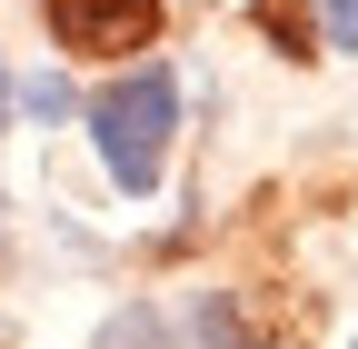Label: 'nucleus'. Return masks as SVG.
Returning <instances> with one entry per match:
<instances>
[{
    "label": "nucleus",
    "mask_w": 358,
    "mask_h": 349,
    "mask_svg": "<svg viewBox=\"0 0 358 349\" xmlns=\"http://www.w3.org/2000/svg\"><path fill=\"white\" fill-rule=\"evenodd\" d=\"M40 11H50L60 50L120 60V50H150V40H159V0H40Z\"/></svg>",
    "instance_id": "f03ea898"
},
{
    "label": "nucleus",
    "mask_w": 358,
    "mask_h": 349,
    "mask_svg": "<svg viewBox=\"0 0 358 349\" xmlns=\"http://www.w3.org/2000/svg\"><path fill=\"white\" fill-rule=\"evenodd\" d=\"M0 120H10V70H0Z\"/></svg>",
    "instance_id": "39448f33"
},
{
    "label": "nucleus",
    "mask_w": 358,
    "mask_h": 349,
    "mask_svg": "<svg viewBox=\"0 0 358 349\" xmlns=\"http://www.w3.org/2000/svg\"><path fill=\"white\" fill-rule=\"evenodd\" d=\"M319 30H329V50H358V0H329Z\"/></svg>",
    "instance_id": "20e7f679"
},
{
    "label": "nucleus",
    "mask_w": 358,
    "mask_h": 349,
    "mask_svg": "<svg viewBox=\"0 0 358 349\" xmlns=\"http://www.w3.org/2000/svg\"><path fill=\"white\" fill-rule=\"evenodd\" d=\"M20 110H30V120H60V110H70V80H30Z\"/></svg>",
    "instance_id": "7ed1b4c3"
},
{
    "label": "nucleus",
    "mask_w": 358,
    "mask_h": 349,
    "mask_svg": "<svg viewBox=\"0 0 358 349\" xmlns=\"http://www.w3.org/2000/svg\"><path fill=\"white\" fill-rule=\"evenodd\" d=\"M169 130H179V80H169V70H129V80H110V90L90 100V150L110 160V180H120L129 200L159 190Z\"/></svg>",
    "instance_id": "f257e3e1"
}]
</instances>
